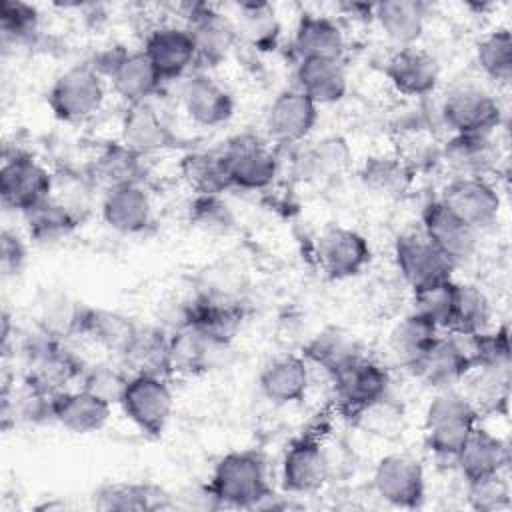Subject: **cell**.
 <instances>
[{"mask_svg": "<svg viewBox=\"0 0 512 512\" xmlns=\"http://www.w3.org/2000/svg\"><path fill=\"white\" fill-rule=\"evenodd\" d=\"M480 418L468 394L454 388L438 390L424 412V444L438 460H456Z\"/></svg>", "mask_w": 512, "mask_h": 512, "instance_id": "obj_1", "label": "cell"}, {"mask_svg": "<svg viewBox=\"0 0 512 512\" xmlns=\"http://www.w3.org/2000/svg\"><path fill=\"white\" fill-rule=\"evenodd\" d=\"M220 506L258 508L274 496L266 462L256 450H232L224 454L208 480Z\"/></svg>", "mask_w": 512, "mask_h": 512, "instance_id": "obj_2", "label": "cell"}, {"mask_svg": "<svg viewBox=\"0 0 512 512\" xmlns=\"http://www.w3.org/2000/svg\"><path fill=\"white\" fill-rule=\"evenodd\" d=\"M84 362L62 344L58 334L44 330L26 346V370L22 382L32 390L54 396L66 390V384L80 380Z\"/></svg>", "mask_w": 512, "mask_h": 512, "instance_id": "obj_3", "label": "cell"}, {"mask_svg": "<svg viewBox=\"0 0 512 512\" xmlns=\"http://www.w3.org/2000/svg\"><path fill=\"white\" fill-rule=\"evenodd\" d=\"M104 98V80L92 64H74L54 78L46 104L58 120L76 124L98 114Z\"/></svg>", "mask_w": 512, "mask_h": 512, "instance_id": "obj_4", "label": "cell"}, {"mask_svg": "<svg viewBox=\"0 0 512 512\" xmlns=\"http://www.w3.org/2000/svg\"><path fill=\"white\" fill-rule=\"evenodd\" d=\"M120 406L144 436L160 438L174 410V394L166 376L132 374Z\"/></svg>", "mask_w": 512, "mask_h": 512, "instance_id": "obj_5", "label": "cell"}, {"mask_svg": "<svg viewBox=\"0 0 512 512\" xmlns=\"http://www.w3.org/2000/svg\"><path fill=\"white\" fill-rule=\"evenodd\" d=\"M224 174L230 188L264 190L278 174L274 152L256 136H234L220 152Z\"/></svg>", "mask_w": 512, "mask_h": 512, "instance_id": "obj_6", "label": "cell"}, {"mask_svg": "<svg viewBox=\"0 0 512 512\" xmlns=\"http://www.w3.org/2000/svg\"><path fill=\"white\" fill-rule=\"evenodd\" d=\"M54 178L32 154L16 152L6 156L0 168V200L20 214L52 198Z\"/></svg>", "mask_w": 512, "mask_h": 512, "instance_id": "obj_7", "label": "cell"}, {"mask_svg": "<svg viewBox=\"0 0 512 512\" xmlns=\"http://www.w3.org/2000/svg\"><path fill=\"white\" fill-rule=\"evenodd\" d=\"M332 382L338 408L346 416H362L386 398L390 374L382 364L360 356L356 362L338 372Z\"/></svg>", "mask_w": 512, "mask_h": 512, "instance_id": "obj_8", "label": "cell"}, {"mask_svg": "<svg viewBox=\"0 0 512 512\" xmlns=\"http://www.w3.org/2000/svg\"><path fill=\"white\" fill-rule=\"evenodd\" d=\"M440 116L452 134L490 136L502 122V108L490 92L478 86H460L444 98Z\"/></svg>", "mask_w": 512, "mask_h": 512, "instance_id": "obj_9", "label": "cell"}, {"mask_svg": "<svg viewBox=\"0 0 512 512\" xmlns=\"http://www.w3.org/2000/svg\"><path fill=\"white\" fill-rule=\"evenodd\" d=\"M438 200L476 232L494 226L502 208L498 190L476 176H454Z\"/></svg>", "mask_w": 512, "mask_h": 512, "instance_id": "obj_10", "label": "cell"}, {"mask_svg": "<svg viewBox=\"0 0 512 512\" xmlns=\"http://www.w3.org/2000/svg\"><path fill=\"white\" fill-rule=\"evenodd\" d=\"M242 320L244 310L236 300L218 292H204L184 304L180 326L194 328L208 342L222 348L236 338Z\"/></svg>", "mask_w": 512, "mask_h": 512, "instance_id": "obj_11", "label": "cell"}, {"mask_svg": "<svg viewBox=\"0 0 512 512\" xmlns=\"http://www.w3.org/2000/svg\"><path fill=\"white\" fill-rule=\"evenodd\" d=\"M316 260L330 280L358 276L372 260V248L364 234L346 226L326 228L316 242Z\"/></svg>", "mask_w": 512, "mask_h": 512, "instance_id": "obj_12", "label": "cell"}, {"mask_svg": "<svg viewBox=\"0 0 512 512\" xmlns=\"http://www.w3.org/2000/svg\"><path fill=\"white\" fill-rule=\"evenodd\" d=\"M394 262L410 290L450 280L452 262L420 232L400 234L394 242Z\"/></svg>", "mask_w": 512, "mask_h": 512, "instance_id": "obj_13", "label": "cell"}, {"mask_svg": "<svg viewBox=\"0 0 512 512\" xmlns=\"http://www.w3.org/2000/svg\"><path fill=\"white\" fill-rule=\"evenodd\" d=\"M328 478L330 460L314 434H302L288 444L280 464V482L286 492L312 494L324 488Z\"/></svg>", "mask_w": 512, "mask_h": 512, "instance_id": "obj_14", "label": "cell"}, {"mask_svg": "<svg viewBox=\"0 0 512 512\" xmlns=\"http://www.w3.org/2000/svg\"><path fill=\"white\" fill-rule=\"evenodd\" d=\"M408 370L422 384L434 390H444L466 378L472 370V360L462 336L440 332Z\"/></svg>", "mask_w": 512, "mask_h": 512, "instance_id": "obj_15", "label": "cell"}, {"mask_svg": "<svg viewBox=\"0 0 512 512\" xmlns=\"http://www.w3.org/2000/svg\"><path fill=\"white\" fill-rule=\"evenodd\" d=\"M372 486L392 506L418 508L426 496L424 468L408 454H386L374 468Z\"/></svg>", "mask_w": 512, "mask_h": 512, "instance_id": "obj_16", "label": "cell"}, {"mask_svg": "<svg viewBox=\"0 0 512 512\" xmlns=\"http://www.w3.org/2000/svg\"><path fill=\"white\" fill-rule=\"evenodd\" d=\"M422 234L452 262V266L472 260L478 248V232L460 220L438 198L426 202L420 214Z\"/></svg>", "mask_w": 512, "mask_h": 512, "instance_id": "obj_17", "label": "cell"}, {"mask_svg": "<svg viewBox=\"0 0 512 512\" xmlns=\"http://www.w3.org/2000/svg\"><path fill=\"white\" fill-rule=\"evenodd\" d=\"M144 54L150 58L162 80L184 76L198 60L196 42L186 26L160 24L146 34Z\"/></svg>", "mask_w": 512, "mask_h": 512, "instance_id": "obj_18", "label": "cell"}, {"mask_svg": "<svg viewBox=\"0 0 512 512\" xmlns=\"http://www.w3.org/2000/svg\"><path fill=\"white\" fill-rule=\"evenodd\" d=\"M140 326L126 314L94 306H76L70 332L94 342L96 346L124 356L138 334Z\"/></svg>", "mask_w": 512, "mask_h": 512, "instance_id": "obj_19", "label": "cell"}, {"mask_svg": "<svg viewBox=\"0 0 512 512\" xmlns=\"http://www.w3.org/2000/svg\"><path fill=\"white\" fill-rule=\"evenodd\" d=\"M384 76L398 94L424 98L432 94L440 82V64L424 48H396L384 64Z\"/></svg>", "mask_w": 512, "mask_h": 512, "instance_id": "obj_20", "label": "cell"}, {"mask_svg": "<svg viewBox=\"0 0 512 512\" xmlns=\"http://www.w3.org/2000/svg\"><path fill=\"white\" fill-rule=\"evenodd\" d=\"M318 122V106L298 88L282 90L268 106L264 126L280 144L302 142Z\"/></svg>", "mask_w": 512, "mask_h": 512, "instance_id": "obj_21", "label": "cell"}, {"mask_svg": "<svg viewBox=\"0 0 512 512\" xmlns=\"http://www.w3.org/2000/svg\"><path fill=\"white\" fill-rule=\"evenodd\" d=\"M180 100L186 116L198 126H220L234 114L232 94L208 74H194L184 80Z\"/></svg>", "mask_w": 512, "mask_h": 512, "instance_id": "obj_22", "label": "cell"}, {"mask_svg": "<svg viewBox=\"0 0 512 512\" xmlns=\"http://www.w3.org/2000/svg\"><path fill=\"white\" fill-rule=\"evenodd\" d=\"M184 26L196 42V62H206L208 66L222 62L238 36L236 26L208 4H190Z\"/></svg>", "mask_w": 512, "mask_h": 512, "instance_id": "obj_23", "label": "cell"}, {"mask_svg": "<svg viewBox=\"0 0 512 512\" xmlns=\"http://www.w3.org/2000/svg\"><path fill=\"white\" fill-rule=\"evenodd\" d=\"M102 220L118 234H142L152 224V202L140 184H126L106 190L102 206Z\"/></svg>", "mask_w": 512, "mask_h": 512, "instance_id": "obj_24", "label": "cell"}, {"mask_svg": "<svg viewBox=\"0 0 512 512\" xmlns=\"http://www.w3.org/2000/svg\"><path fill=\"white\" fill-rule=\"evenodd\" d=\"M52 422L72 434H92L106 426L112 406L84 388L62 390L52 396Z\"/></svg>", "mask_w": 512, "mask_h": 512, "instance_id": "obj_25", "label": "cell"}, {"mask_svg": "<svg viewBox=\"0 0 512 512\" xmlns=\"http://www.w3.org/2000/svg\"><path fill=\"white\" fill-rule=\"evenodd\" d=\"M454 464L466 482H474L506 472L510 464V450L506 440L476 424Z\"/></svg>", "mask_w": 512, "mask_h": 512, "instance_id": "obj_26", "label": "cell"}, {"mask_svg": "<svg viewBox=\"0 0 512 512\" xmlns=\"http://www.w3.org/2000/svg\"><path fill=\"white\" fill-rule=\"evenodd\" d=\"M308 384V362L296 354H282L272 358L268 364H264L258 376L260 392L266 396V400L278 406L300 402L308 392Z\"/></svg>", "mask_w": 512, "mask_h": 512, "instance_id": "obj_27", "label": "cell"}, {"mask_svg": "<svg viewBox=\"0 0 512 512\" xmlns=\"http://www.w3.org/2000/svg\"><path fill=\"white\" fill-rule=\"evenodd\" d=\"M108 80L120 100L126 102V106L150 102V98L160 90L164 82L142 48L124 50Z\"/></svg>", "mask_w": 512, "mask_h": 512, "instance_id": "obj_28", "label": "cell"}, {"mask_svg": "<svg viewBox=\"0 0 512 512\" xmlns=\"http://www.w3.org/2000/svg\"><path fill=\"white\" fill-rule=\"evenodd\" d=\"M120 142L132 152L144 156L170 148L174 136L150 102H144L126 106L120 124Z\"/></svg>", "mask_w": 512, "mask_h": 512, "instance_id": "obj_29", "label": "cell"}, {"mask_svg": "<svg viewBox=\"0 0 512 512\" xmlns=\"http://www.w3.org/2000/svg\"><path fill=\"white\" fill-rule=\"evenodd\" d=\"M294 52L300 60L328 58L340 60L344 54V34L338 22L324 14L304 12L294 30Z\"/></svg>", "mask_w": 512, "mask_h": 512, "instance_id": "obj_30", "label": "cell"}, {"mask_svg": "<svg viewBox=\"0 0 512 512\" xmlns=\"http://www.w3.org/2000/svg\"><path fill=\"white\" fill-rule=\"evenodd\" d=\"M296 88L316 106L334 104L348 92V74L340 60H300L296 66Z\"/></svg>", "mask_w": 512, "mask_h": 512, "instance_id": "obj_31", "label": "cell"}, {"mask_svg": "<svg viewBox=\"0 0 512 512\" xmlns=\"http://www.w3.org/2000/svg\"><path fill=\"white\" fill-rule=\"evenodd\" d=\"M374 20L396 46H416L426 22V4L414 0H384L374 4Z\"/></svg>", "mask_w": 512, "mask_h": 512, "instance_id": "obj_32", "label": "cell"}, {"mask_svg": "<svg viewBox=\"0 0 512 512\" xmlns=\"http://www.w3.org/2000/svg\"><path fill=\"white\" fill-rule=\"evenodd\" d=\"M362 356L358 342L342 328H324L302 346V358L322 368L330 378Z\"/></svg>", "mask_w": 512, "mask_h": 512, "instance_id": "obj_33", "label": "cell"}, {"mask_svg": "<svg viewBox=\"0 0 512 512\" xmlns=\"http://www.w3.org/2000/svg\"><path fill=\"white\" fill-rule=\"evenodd\" d=\"M440 158L454 170L456 176L486 178V172L498 160L496 146L490 136L482 134H452L440 150Z\"/></svg>", "mask_w": 512, "mask_h": 512, "instance_id": "obj_34", "label": "cell"}, {"mask_svg": "<svg viewBox=\"0 0 512 512\" xmlns=\"http://www.w3.org/2000/svg\"><path fill=\"white\" fill-rule=\"evenodd\" d=\"M94 508L98 510H118V512H128V510H158V508H168L170 496L148 482H110L102 484L94 496H92Z\"/></svg>", "mask_w": 512, "mask_h": 512, "instance_id": "obj_35", "label": "cell"}, {"mask_svg": "<svg viewBox=\"0 0 512 512\" xmlns=\"http://www.w3.org/2000/svg\"><path fill=\"white\" fill-rule=\"evenodd\" d=\"M22 216L30 240L42 246H52L66 240L74 234V230L80 224V218L74 212V208H70L62 200H56L54 196L40 202Z\"/></svg>", "mask_w": 512, "mask_h": 512, "instance_id": "obj_36", "label": "cell"}, {"mask_svg": "<svg viewBox=\"0 0 512 512\" xmlns=\"http://www.w3.org/2000/svg\"><path fill=\"white\" fill-rule=\"evenodd\" d=\"M168 340V330L140 326L134 342L122 356L130 374H160L168 378Z\"/></svg>", "mask_w": 512, "mask_h": 512, "instance_id": "obj_37", "label": "cell"}, {"mask_svg": "<svg viewBox=\"0 0 512 512\" xmlns=\"http://www.w3.org/2000/svg\"><path fill=\"white\" fill-rule=\"evenodd\" d=\"M218 348L190 326H180L170 332L168 340V376L198 374L208 368L210 352Z\"/></svg>", "mask_w": 512, "mask_h": 512, "instance_id": "obj_38", "label": "cell"}, {"mask_svg": "<svg viewBox=\"0 0 512 512\" xmlns=\"http://www.w3.org/2000/svg\"><path fill=\"white\" fill-rule=\"evenodd\" d=\"M490 314V300L478 286L456 282L454 310L448 326L450 334L474 336L478 332H484L488 330Z\"/></svg>", "mask_w": 512, "mask_h": 512, "instance_id": "obj_39", "label": "cell"}, {"mask_svg": "<svg viewBox=\"0 0 512 512\" xmlns=\"http://www.w3.org/2000/svg\"><path fill=\"white\" fill-rule=\"evenodd\" d=\"M140 154L126 148L122 142L110 144L92 164V178L102 184L106 190L126 186V184H140Z\"/></svg>", "mask_w": 512, "mask_h": 512, "instance_id": "obj_40", "label": "cell"}, {"mask_svg": "<svg viewBox=\"0 0 512 512\" xmlns=\"http://www.w3.org/2000/svg\"><path fill=\"white\" fill-rule=\"evenodd\" d=\"M236 34L258 50H274L280 38V24L274 8L264 2L238 4Z\"/></svg>", "mask_w": 512, "mask_h": 512, "instance_id": "obj_41", "label": "cell"}, {"mask_svg": "<svg viewBox=\"0 0 512 512\" xmlns=\"http://www.w3.org/2000/svg\"><path fill=\"white\" fill-rule=\"evenodd\" d=\"M412 176H414V170L400 154L372 156L364 162L360 170V180L366 184V188L386 196L402 194L410 186Z\"/></svg>", "mask_w": 512, "mask_h": 512, "instance_id": "obj_42", "label": "cell"}, {"mask_svg": "<svg viewBox=\"0 0 512 512\" xmlns=\"http://www.w3.org/2000/svg\"><path fill=\"white\" fill-rule=\"evenodd\" d=\"M440 334L436 326L420 318L418 314L410 312L406 314L390 332V348L394 356L410 368L422 354L424 350L434 342V338Z\"/></svg>", "mask_w": 512, "mask_h": 512, "instance_id": "obj_43", "label": "cell"}, {"mask_svg": "<svg viewBox=\"0 0 512 512\" xmlns=\"http://www.w3.org/2000/svg\"><path fill=\"white\" fill-rule=\"evenodd\" d=\"M180 174L196 194H222L228 186L220 152H190L180 162Z\"/></svg>", "mask_w": 512, "mask_h": 512, "instance_id": "obj_44", "label": "cell"}, {"mask_svg": "<svg viewBox=\"0 0 512 512\" xmlns=\"http://www.w3.org/2000/svg\"><path fill=\"white\" fill-rule=\"evenodd\" d=\"M476 64L494 84L508 86L512 80V36L510 30L498 28L488 32L476 46Z\"/></svg>", "mask_w": 512, "mask_h": 512, "instance_id": "obj_45", "label": "cell"}, {"mask_svg": "<svg viewBox=\"0 0 512 512\" xmlns=\"http://www.w3.org/2000/svg\"><path fill=\"white\" fill-rule=\"evenodd\" d=\"M456 296V280H442L430 286L412 290V312L436 326L440 332L448 330Z\"/></svg>", "mask_w": 512, "mask_h": 512, "instance_id": "obj_46", "label": "cell"}, {"mask_svg": "<svg viewBox=\"0 0 512 512\" xmlns=\"http://www.w3.org/2000/svg\"><path fill=\"white\" fill-rule=\"evenodd\" d=\"M472 360V368H510V336L508 326L496 330H484L474 336H462Z\"/></svg>", "mask_w": 512, "mask_h": 512, "instance_id": "obj_47", "label": "cell"}, {"mask_svg": "<svg viewBox=\"0 0 512 512\" xmlns=\"http://www.w3.org/2000/svg\"><path fill=\"white\" fill-rule=\"evenodd\" d=\"M40 26L38 8L20 0L0 2V36L2 42L22 44L34 38Z\"/></svg>", "mask_w": 512, "mask_h": 512, "instance_id": "obj_48", "label": "cell"}, {"mask_svg": "<svg viewBox=\"0 0 512 512\" xmlns=\"http://www.w3.org/2000/svg\"><path fill=\"white\" fill-rule=\"evenodd\" d=\"M130 376L124 368L112 366V364H94L86 366L82 378H80V388L88 390L90 394L98 396L110 406H120L122 396L126 392V386L130 382Z\"/></svg>", "mask_w": 512, "mask_h": 512, "instance_id": "obj_49", "label": "cell"}, {"mask_svg": "<svg viewBox=\"0 0 512 512\" xmlns=\"http://www.w3.org/2000/svg\"><path fill=\"white\" fill-rule=\"evenodd\" d=\"M190 220L206 232H226L234 226V216L220 194H196L190 204Z\"/></svg>", "mask_w": 512, "mask_h": 512, "instance_id": "obj_50", "label": "cell"}, {"mask_svg": "<svg viewBox=\"0 0 512 512\" xmlns=\"http://www.w3.org/2000/svg\"><path fill=\"white\" fill-rule=\"evenodd\" d=\"M468 486V504L480 512H494L510 504V486L502 474H494L482 480L466 482Z\"/></svg>", "mask_w": 512, "mask_h": 512, "instance_id": "obj_51", "label": "cell"}, {"mask_svg": "<svg viewBox=\"0 0 512 512\" xmlns=\"http://www.w3.org/2000/svg\"><path fill=\"white\" fill-rule=\"evenodd\" d=\"M308 164L316 174L322 176H334L340 174L348 168L352 154L350 148L346 144V140L332 136V138H324L320 140L310 152H308Z\"/></svg>", "mask_w": 512, "mask_h": 512, "instance_id": "obj_52", "label": "cell"}, {"mask_svg": "<svg viewBox=\"0 0 512 512\" xmlns=\"http://www.w3.org/2000/svg\"><path fill=\"white\" fill-rule=\"evenodd\" d=\"M26 264V246L22 242V238L4 228L0 234V266H2V274L8 276H16L22 272Z\"/></svg>", "mask_w": 512, "mask_h": 512, "instance_id": "obj_53", "label": "cell"}]
</instances>
